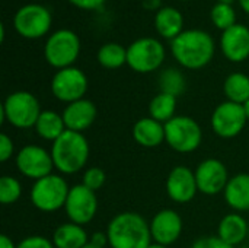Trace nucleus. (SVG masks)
Listing matches in <instances>:
<instances>
[{
    "mask_svg": "<svg viewBox=\"0 0 249 248\" xmlns=\"http://www.w3.org/2000/svg\"><path fill=\"white\" fill-rule=\"evenodd\" d=\"M216 44L204 29H184L171 41V53L177 63L188 70L206 67L214 57Z\"/></svg>",
    "mask_w": 249,
    "mask_h": 248,
    "instance_id": "nucleus-1",
    "label": "nucleus"
},
{
    "mask_svg": "<svg viewBox=\"0 0 249 248\" xmlns=\"http://www.w3.org/2000/svg\"><path fill=\"white\" fill-rule=\"evenodd\" d=\"M111 248H147L152 243L150 224L137 212H121L107 227Z\"/></svg>",
    "mask_w": 249,
    "mask_h": 248,
    "instance_id": "nucleus-2",
    "label": "nucleus"
},
{
    "mask_svg": "<svg viewBox=\"0 0 249 248\" xmlns=\"http://www.w3.org/2000/svg\"><path fill=\"white\" fill-rule=\"evenodd\" d=\"M51 156L54 168L63 175H71L80 172L90 153V146L83 133L66 130L57 140L51 143Z\"/></svg>",
    "mask_w": 249,
    "mask_h": 248,
    "instance_id": "nucleus-3",
    "label": "nucleus"
},
{
    "mask_svg": "<svg viewBox=\"0 0 249 248\" xmlns=\"http://www.w3.org/2000/svg\"><path fill=\"white\" fill-rule=\"evenodd\" d=\"M41 113L39 101L34 94L16 91L9 94L0 107V124L6 121L16 129H31L35 127Z\"/></svg>",
    "mask_w": 249,
    "mask_h": 248,
    "instance_id": "nucleus-4",
    "label": "nucleus"
},
{
    "mask_svg": "<svg viewBox=\"0 0 249 248\" xmlns=\"http://www.w3.org/2000/svg\"><path fill=\"white\" fill-rule=\"evenodd\" d=\"M70 187L64 177L58 174H50L41 180L34 181L29 200L39 212L53 213L58 209H64Z\"/></svg>",
    "mask_w": 249,
    "mask_h": 248,
    "instance_id": "nucleus-5",
    "label": "nucleus"
},
{
    "mask_svg": "<svg viewBox=\"0 0 249 248\" xmlns=\"http://www.w3.org/2000/svg\"><path fill=\"white\" fill-rule=\"evenodd\" d=\"M82 50V42L79 35L67 28L54 31L44 45V57L50 66L54 69L71 67L79 58Z\"/></svg>",
    "mask_w": 249,
    "mask_h": 248,
    "instance_id": "nucleus-6",
    "label": "nucleus"
},
{
    "mask_svg": "<svg viewBox=\"0 0 249 248\" xmlns=\"http://www.w3.org/2000/svg\"><path fill=\"white\" fill-rule=\"evenodd\" d=\"M201 140V126L190 115H175L165 124V142L178 153H193L200 148Z\"/></svg>",
    "mask_w": 249,
    "mask_h": 248,
    "instance_id": "nucleus-7",
    "label": "nucleus"
},
{
    "mask_svg": "<svg viewBox=\"0 0 249 248\" xmlns=\"http://www.w3.org/2000/svg\"><path fill=\"white\" fill-rule=\"evenodd\" d=\"M166 51L163 44L152 37H142L127 47V64L137 73H152L163 64Z\"/></svg>",
    "mask_w": 249,
    "mask_h": 248,
    "instance_id": "nucleus-8",
    "label": "nucleus"
},
{
    "mask_svg": "<svg viewBox=\"0 0 249 248\" xmlns=\"http://www.w3.org/2000/svg\"><path fill=\"white\" fill-rule=\"evenodd\" d=\"M53 23L51 12L39 3H28L20 6L13 16L15 31L26 39H38L45 37Z\"/></svg>",
    "mask_w": 249,
    "mask_h": 248,
    "instance_id": "nucleus-9",
    "label": "nucleus"
},
{
    "mask_svg": "<svg viewBox=\"0 0 249 248\" xmlns=\"http://www.w3.org/2000/svg\"><path fill=\"white\" fill-rule=\"evenodd\" d=\"M88 86V76L83 70L74 66L57 70L51 79V94L55 99L66 104L83 99Z\"/></svg>",
    "mask_w": 249,
    "mask_h": 248,
    "instance_id": "nucleus-10",
    "label": "nucleus"
},
{
    "mask_svg": "<svg viewBox=\"0 0 249 248\" xmlns=\"http://www.w3.org/2000/svg\"><path fill=\"white\" fill-rule=\"evenodd\" d=\"M248 123L244 105L225 101L220 102L210 118V124L213 132L222 139H233L242 133Z\"/></svg>",
    "mask_w": 249,
    "mask_h": 248,
    "instance_id": "nucleus-11",
    "label": "nucleus"
},
{
    "mask_svg": "<svg viewBox=\"0 0 249 248\" xmlns=\"http://www.w3.org/2000/svg\"><path fill=\"white\" fill-rule=\"evenodd\" d=\"M18 171L29 180H41L53 174L54 162L51 152L39 145H26L15 156Z\"/></svg>",
    "mask_w": 249,
    "mask_h": 248,
    "instance_id": "nucleus-12",
    "label": "nucleus"
},
{
    "mask_svg": "<svg viewBox=\"0 0 249 248\" xmlns=\"http://www.w3.org/2000/svg\"><path fill=\"white\" fill-rule=\"evenodd\" d=\"M66 216L70 222L77 225H88L93 221L98 212V197L96 193L85 187L82 183L70 187L66 205Z\"/></svg>",
    "mask_w": 249,
    "mask_h": 248,
    "instance_id": "nucleus-13",
    "label": "nucleus"
},
{
    "mask_svg": "<svg viewBox=\"0 0 249 248\" xmlns=\"http://www.w3.org/2000/svg\"><path fill=\"white\" fill-rule=\"evenodd\" d=\"M194 174L198 191L206 196H216L223 193L231 178L226 165L216 158H207L201 161L197 165Z\"/></svg>",
    "mask_w": 249,
    "mask_h": 248,
    "instance_id": "nucleus-14",
    "label": "nucleus"
},
{
    "mask_svg": "<svg viewBox=\"0 0 249 248\" xmlns=\"http://www.w3.org/2000/svg\"><path fill=\"white\" fill-rule=\"evenodd\" d=\"M165 187L168 197L179 205L190 203L198 193L196 174L185 165H177L171 170Z\"/></svg>",
    "mask_w": 249,
    "mask_h": 248,
    "instance_id": "nucleus-15",
    "label": "nucleus"
},
{
    "mask_svg": "<svg viewBox=\"0 0 249 248\" xmlns=\"http://www.w3.org/2000/svg\"><path fill=\"white\" fill-rule=\"evenodd\" d=\"M149 224H150L153 243L168 246V247L179 240L182 234V228H184L182 218L174 209L159 210Z\"/></svg>",
    "mask_w": 249,
    "mask_h": 248,
    "instance_id": "nucleus-16",
    "label": "nucleus"
},
{
    "mask_svg": "<svg viewBox=\"0 0 249 248\" xmlns=\"http://www.w3.org/2000/svg\"><path fill=\"white\" fill-rule=\"evenodd\" d=\"M220 48L223 56L232 63H242L249 58V28L235 23L220 35Z\"/></svg>",
    "mask_w": 249,
    "mask_h": 248,
    "instance_id": "nucleus-17",
    "label": "nucleus"
},
{
    "mask_svg": "<svg viewBox=\"0 0 249 248\" xmlns=\"http://www.w3.org/2000/svg\"><path fill=\"white\" fill-rule=\"evenodd\" d=\"M96 105L90 99H79L66 105L63 111V118L67 130L83 133L88 130L96 120Z\"/></svg>",
    "mask_w": 249,
    "mask_h": 248,
    "instance_id": "nucleus-18",
    "label": "nucleus"
},
{
    "mask_svg": "<svg viewBox=\"0 0 249 248\" xmlns=\"http://www.w3.org/2000/svg\"><path fill=\"white\" fill-rule=\"evenodd\" d=\"M133 139L143 148H158L165 142V124L152 117H143L133 126Z\"/></svg>",
    "mask_w": 249,
    "mask_h": 248,
    "instance_id": "nucleus-19",
    "label": "nucleus"
},
{
    "mask_svg": "<svg viewBox=\"0 0 249 248\" xmlns=\"http://www.w3.org/2000/svg\"><path fill=\"white\" fill-rule=\"evenodd\" d=\"M247 235H248V222L238 212L228 213L220 219L217 225V237L232 247L242 244Z\"/></svg>",
    "mask_w": 249,
    "mask_h": 248,
    "instance_id": "nucleus-20",
    "label": "nucleus"
},
{
    "mask_svg": "<svg viewBox=\"0 0 249 248\" xmlns=\"http://www.w3.org/2000/svg\"><path fill=\"white\" fill-rule=\"evenodd\" d=\"M228 206L236 212L249 210V174L239 172L229 178V183L223 191Z\"/></svg>",
    "mask_w": 249,
    "mask_h": 248,
    "instance_id": "nucleus-21",
    "label": "nucleus"
},
{
    "mask_svg": "<svg viewBox=\"0 0 249 248\" xmlns=\"http://www.w3.org/2000/svg\"><path fill=\"white\" fill-rule=\"evenodd\" d=\"M89 238L82 225L69 221L54 229L51 241L55 248H83L89 244Z\"/></svg>",
    "mask_w": 249,
    "mask_h": 248,
    "instance_id": "nucleus-22",
    "label": "nucleus"
},
{
    "mask_svg": "<svg viewBox=\"0 0 249 248\" xmlns=\"http://www.w3.org/2000/svg\"><path fill=\"white\" fill-rule=\"evenodd\" d=\"M155 28L162 38L172 41L184 31V16L175 7L163 6L155 15Z\"/></svg>",
    "mask_w": 249,
    "mask_h": 248,
    "instance_id": "nucleus-23",
    "label": "nucleus"
},
{
    "mask_svg": "<svg viewBox=\"0 0 249 248\" xmlns=\"http://www.w3.org/2000/svg\"><path fill=\"white\" fill-rule=\"evenodd\" d=\"M34 129L41 139L51 142V143L57 140L67 130L63 115L53 110L42 111Z\"/></svg>",
    "mask_w": 249,
    "mask_h": 248,
    "instance_id": "nucleus-24",
    "label": "nucleus"
},
{
    "mask_svg": "<svg viewBox=\"0 0 249 248\" xmlns=\"http://www.w3.org/2000/svg\"><path fill=\"white\" fill-rule=\"evenodd\" d=\"M223 92L226 95V101L244 105L249 99V76L241 72L231 73L225 79Z\"/></svg>",
    "mask_w": 249,
    "mask_h": 248,
    "instance_id": "nucleus-25",
    "label": "nucleus"
},
{
    "mask_svg": "<svg viewBox=\"0 0 249 248\" xmlns=\"http://www.w3.org/2000/svg\"><path fill=\"white\" fill-rule=\"evenodd\" d=\"M177 98L165 94V92H159L158 95H155L149 104V117L160 121L162 124H166L169 120H172L177 114Z\"/></svg>",
    "mask_w": 249,
    "mask_h": 248,
    "instance_id": "nucleus-26",
    "label": "nucleus"
},
{
    "mask_svg": "<svg viewBox=\"0 0 249 248\" xmlns=\"http://www.w3.org/2000/svg\"><path fill=\"white\" fill-rule=\"evenodd\" d=\"M96 58L104 69H120L127 64V48L118 42H105L99 47Z\"/></svg>",
    "mask_w": 249,
    "mask_h": 248,
    "instance_id": "nucleus-27",
    "label": "nucleus"
},
{
    "mask_svg": "<svg viewBox=\"0 0 249 248\" xmlns=\"http://www.w3.org/2000/svg\"><path fill=\"white\" fill-rule=\"evenodd\" d=\"M158 83H159L160 92L169 94L175 98L182 95L187 89V80H185L184 73L175 67H168L162 70L159 75Z\"/></svg>",
    "mask_w": 249,
    "mask_h": 248,
    "instance_id": "nucleus-28",
    "label": "nucleus"
},
{
    "mask_svg": "<svg viewBox=\"0 0 249 248\" xmlns=\"http://www.w3.org/2000/svg\"><path fill=\"white\" fill-rule=\"evenodd\" d=\"M210 19L213 25L223 32L236 23V12L232 4L217 1L210 10Z\"/></svg>",
    "mask_w": 249,
    "mask_h": 248,
    "instance_id": "nucleus-29",
    "label": "nucleus"
},
{
    "mask_svg": "<svg viewBox=\"0 0 249 248\" xmlns=\"http://www.w3.org/2000/svg\"><path fill=\"white\" fill-rule=\"evenodd\" d=\"M22 196L20 181L12 175H3L0 178V203L7 206L16 203Z\"/></svg>",
    "mask_w": 249,
    "mask_h": 248,
    "instance_id": "nucleus-30",
    "label": "nucleus"
},
{
    "mask_svg": "<svg viewBox=\"0 0 249 248\" xmlns=\"http://www.w3.org/2000/svg\"><path fill=\"white\" fill-rule=\"evenodd\" d=\"M105 181H107V174L99 167H89L88 170H85L82 175V184L95 193L104 187Z\"/></svg>",
    "mask_w": 249,
    "mask_h": 248,
    "instance_id": "nucleus-31",
    "label": "nucleus"
},
{
    "mask_svg": "<svg viewBox=\"0 0 249 248\" xmlns=\"http://www.w3.org/2000/svg\"><path fill=\"white\" fill-rule=\"evenodd\" d=\"M18 248H55L53 241L44 235H29L18 243Z\"/></svg>",
    "mask_w": 249,
    "mask_h": 248,
    "instance_id": "nucleus-32",
    "label": "nucleus"
},
{
    "mask_svg": "<svg viewBox=\"0 0 249 248\" xmlns=\"http://www.w3.org/2000/svg\"><path fill=\"white\" fill-rule=\"evenodd\" d=\"M15 153V145L12 137H9L6 133L0 134V161L7 162Z\"/></svg>",
    "mask_w": 249,
    "mask_h": 248,
    "instance_id": "nucleus-33",
    "label": "nucleus"
},
{
    "mask_svg": "<svg viewBox=\"0 0 249 248\" xmlns=\"http://www.w3.org/2000/svg\"><path fill=\"white\" fill-rule=\"evenodd\" d=\"M191 248H235L229 244H226L225 241H222L217 235L216 237H203L197 241H194V244Z\"/></svg>",
    "mask_w": 249,
    "mask_h": 248,
    "instance_id": "nucleus-34",
    "label": "nucleus"
},
{
    "mask_svg": "<svg viewBox=\"0 0 249 248\" xmlns=\"http://www.w3.org/2000/svg\"><path fill=\"white\" fill-rule=\"evenodd\" d=\"M69 3L82 10H98L104 6L105 0H69Z\"/></svg>",
    "mask_w": 249,
    "mask_h": 248,
    "instance_id": "nucleus-35",
    "label": "nucleus"
},
{
    "mask_svg": "<svg viewBox=\"0 0 249 248\" xmlns=\"http://www.w3.org/2000/svg\"><path fill=\"white\" fill-rule=\"evenodd\" d=\"M89 243H90V244H93V246H96V247L105 248V246L108 244L107 232H101V231L93 232V234H92V237L89 238Z\"/></svg>",
    "mask_w": 249,
    "mask_h": 248,
    "instance_id": "nucleus-36",
    "label": "nucleus"
},
{
    "mask_svg": "<svg viewBox=\"0 0 249 248\" xmlns=\"http://www.w3.org/2000/svg\"><path fill=\"white\" fill-rule=\"evenodd\" d=\"M142 4L146 10H159L162 9V0H142Z\"/></svg>",
    "mask_w": 249,
    "mask_h": 248,
    "instance_id": "nucleus-37",
    "label": "nucleus"
},
{
    "mask_svg": "<svg viewBox=\"0 0 249 248\" xmlns=\"http://www.w3.org/2000/svg\"><path fill=\"white\" fill-rule=\"evenodd\" d=\"M0 248H18V244H15V241L9 235L1 234L0 235Z\"/></svg>",
    "mask_w": 249,
    "mask_h": 248,
    "instance_id": "nucleus-38",
    "label": "nucleus"
},
{
    "mask_svg": "<svg viewBox=\"0 0 249 248\" xmlns=\"http://www.w3.org/2000/svg\"><path fill=\"white\" fill-rule=\"evenodd\" d=\"M238 1H239V6L242 7V10L249 15V0H238Z\"/></svg>",
    "mask_w": 249,
    "mask_h": 248,
    "instance_id": "nucleus-39",
    "label": "nucleus"
},
{
    "mask_svg": "<svg viewBox=\"0 0 249 248\" xmlns=\"http://www.w3.org/2000/svg\"><path fill=\"white\" fill-rule=\"evenodd\" d=\"M147 248H169L168 246H162V244H158V243H152Z\"/></svg>",
    "mask_w": 249,
    "mask_h": 248,
    "instance_id": "nucleus-40",
    "label": "nucleus"
},
{
    "mask_svg": "<svg viewBox=\"0 0 249 248\" xmlns=\"http://www.w3.org/2000/svg\"><path fill=\"white\" fill-rule=\"evenodd\" d=\"M244 110H245V114H247V118H248L249 121V99L244 104Z\"/></svg>",
    "mask_w": 249,
    "mask_h": 248,
    "instance_id": "nucleus-41",
    "label": "nucleus"
},
{
    "mask_svg": "<svg viewBox=\"0 0 249 248\" xmlns=\"http://www.w3.org/2000/svg\"><path fill=\"white\" fill-rule=\"evenodd\" d=\"M217 1L225 3V4H232V6H233V1H235V0H217Z\"/></svg>",
    "mask_w": 249,
    "mask_h": 248,
    "instance_id": "nucleus-42",
    "label": "nucleus"
},
{
    "mask_svg": "<svg viewBox=\"0 0 249 248\" xmlns=\"http://www.w3.org/2000/svg\"><path fill=\"white\" fill-rule=\"evenodd\" d=\"M83 248H101V247H96V246H93V244H90V243H89L88 246H85Z\"/></svg>",
    "mask_w": 249,
    "mask_h": 248,
    "instance_id": "nucleus-43",
    "label": "nucleus"
},
{
    "mask_svg": "<svg viewBox=\"0 0 249 248\" xmlns=\"http://www.w3.org/2000/svg\"><path fill=\"white\" fill-rule=\"evenodd\" d=\"M181 1H191V0H181Z\"/></svg>",
    "mask_w": 249,
    "mask_h": 248,
    "instance_id": "nucleus-44",
    "label": "nucleus"
},
{
    "mask_svg": "<svg viewBox=\"0 0 249 248\" xmlns=\"http://www.w3.org/2000/svg\"><path fill=\"white\" fill-rule=\"evenodd\" d=\"M244 248H249V247H244Z\"/></svg>",
    "mask_w": 249,
    "mask_h": 248,
    "instance_id": "nucleus-45",
    "label": "nucleus"
}]
</instances>
